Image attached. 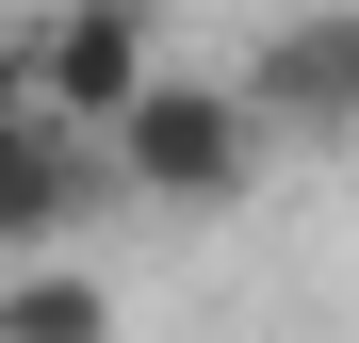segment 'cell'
<instances>
[{
    "label": "cell",
    "mask_w": 359,
    "mask_h": 343,
    "mask_svg": "<svg viewBox=\"0 0 359 343\" xmlns=\"http://www.w3.org/2000/svg\"><path fill=\"white\" fill-rule=\"evenodd\" d=\"M262 163H278V147H262V114L229 98V82H196V66H147V98L98 131V180H114V196H147V213H229Z\"/></svg>",
    "instance_id": "1"
},
{
    "label": "cell",
    "mask_w": 359,
    "mask_h": 343,
    "mask_svg": "<svg viewBox=\"0 0 359 343\" xmlns=\"http://www.w3.org/2000/svg\"><path fill=\"white\" fill-rule=\"evenodd\" d=\"M262 114V147H359V0H311V17L262 33V66L229 82Z\"/></svg>",
    "instance_id": "2"
},
{
    "label": "cell",
    "mask_w": 359,
    "mask_h": 343,
    "mask_svg": "<svg viewBox=\"0 0 359 343\" xmlns=\"http://www.w3.org/2000/svg\"><path fill=\"white\" fill-rule=\"evenodd\" d=\"M147 66H163V49H147V0H66V17H49L33 49H17V82H33V114H49V131H114V114H131L147 98Z\"/></svg>",
    "instance_id": "3"
},
{
    "label": "cell",
    "mask_w": 359,
    "mask_h": 343,
    "mask_svg": "<svg viewBox=\"0 0 359 343\" xmlns=\"http://www.w3.org/2000/svg\"><path fill=\"white\" fill-rule=\"evenodd\" d=\"M82 213H98V147L49 131L33 82H17V49H0V262H66Z\"/></svg>",
    "instance_id": "4"
},
{
    "label": "cell",
    "mask_w": 359,
    "mask_h": 343,
    "mask_svg": "<svg viewBox=\"0 0 359 343\" xmlns=\"http://www.w3.org/2000/svg\"><path fill=\"white\" fill-rule=\"evenodd\" d=\"M0 343H114L98 262H0Z\"/></svg>",
    "instance_id": "5"
}]
</instances>
